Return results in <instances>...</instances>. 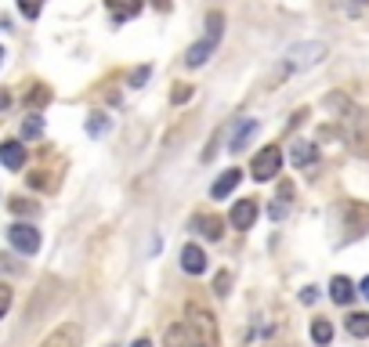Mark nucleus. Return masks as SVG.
<instances>
[{
  "mask_svg": "<svg viewBox=\"0 0 369 347\" xmlns=\"http://www.w3.org/2000/svg\"><path fill=\"white\" fill-rule=\"evenodd\" d=\"M221 29H224V15H221V11H210V15H206V37H203L199 44H192V47H188V55H185V66H188V69H199L203 62L217 51Z\"/></svg>",
  "mask_w": 369,
  "mask_h": 347,
  "instance_id": "f03ea898",
  "label": "nucleus"
},
{
  "mask_svg": "<svg viewBox=\"0 0 369 347\" xmlns=\"http://www.w3.org/2000/svg\"><path fill=\"white\" fill-rule=\"evenodd\" d=\"M149 73H152V66H141V69H134V73H131V87H141V84L149 80Z\"/></svg>",
  "mask_w": 369,
  "mask_h": 347,
  "instance_id": "cd10ccee",
  "label": "nucleus"
},
{
  "mask_svg": "<svg viewBox=\"0 0 369 347\" xmlns=\"http://www.w3.org/2000/svg\"><path fill=\"white\" fill-rule=\"evenodd\" d=\"M8 308H11V286H8V282H0V319L8 315Z\"/></svg>",
  "mask_w": 369,
  "mask_h": 347,
  "instance_id": "a878e982",
  "label": "nucleus"
},
{
  "mask_svg": "<svg viewBox=\"0 0 369 347\" xmlns=\"http://www.w3.org/2000/svg\"><path fill=\"white\" fill-rule=\"evenodd\" d=\"M188 98H192V87H188V84H178V87H174V94H170L174 105H185Z\"/></svg>",
  "mask_w": 369,
  "mask_h": 347,
  "instance_id": "393cba45",
  "label": "nucleus"
},
{
  "mask_svg": "<svg viewBox=\"0 0 369 347\" xmlns=\"http://www.w3.org/2000/svg\"><path fill=\"white\" fill-rule=\"evenodd\" d=\"M323 58H326V44H323V40H304V44L286 47L279 73L290 76V73H300V69H312V66H318Z\"/></svg>",
  "mask_w": 369,
  "mask_h": 347,
  "instance_id": "f257e3e1",
  "label": "nucleus"
},
{
  "mask_svg": "<svg viewBox=\"0 0 369 347\" xmlns=\"http://www.w3.org/2000/svg\"><path fill=\"white\" fill-rule=\"evenodd\" d=\"M228 282H232L228 272H221V275L214 279V293H217V297H228Z\"/></svg>",
  "mask_w": 369,
  "mask_h": 347,
  "instance_id": "bb28decb",
  "label": "nucleus"
},
{
  "mask_svg": "<svg viewBox=\"0 0 369 347\" xmlns=\"http://www.w3.org/2000/svg\"><path fill=\"white\" fill-rule=\"evenodd\" d=\"M348 333H351V337H359V340L369 337V315H366V311H355V315L348 319Z\"/></svg>",
  "mask_w": 369,
  "mask_h": 347,
  "instance_id": "a211bd4d",
  "label": "nucleus"
},
{
  "mask_svg": "<svg viewBox=\"0 0 369 347\" xmlns=\"http://www.w3.org/2000/svg\"><path fill=\"white\" fill-rule=\"evenodd\" d=\"M359 290H362V297H366V301H369V275L362 279V286H359Z\"/></svg>",
  "mask_w": 369,
  "mask_h": 347,
  "instance_id": "72a5a7b5",
  "label": "nucleus"
},
{
  "mask_svg": "<svg viewBox=\"0 0 369 347\" xmlns=\"http://www.w3.org/2000/svg\"><path fill=\"white\" fill-rule=\"evenodd\" d=\"M330 297H333V304H341V308L355 301V286H351V279L336 275V279L330 282Z\"/></svg>",
  "mask_w": 369,
  "mask_h": 347,
  "instance_id": "2eb2a0df",
  "label": "nucleus"
},
{
  "mask_svg": "<svg viewBox=\"0 0 369 347\" xmlns=\"http://www.w3.org/2000/svg\"><path fill=\"white\" fill-rule=\"evenodd\" d=\"M163 344H167V347H210V344H206L188 322H174V326L167 329Z\"/></svg>",
  "mask_w": 369,
  "mask_h": 347,
  "instance_id": "0eeeda50",
  "label": "nucleus"
},
{
  "mask_svg": "<svg viewBox=\"0 0 369 347\" xmlns=\"http://www.w3.org/2000/svg\"><path fill=\"white\" fill-rule=\"evenodd\" d=\"M8 105H11V94H8V91H0V109H8Z\"/></svg>",
  "mask_w": 369,
  "mask_h": 347,
  "instance_id": "2f4dec72",
  "label": "nucleus"
},
{
  "mask_svg": "<svg viewBox=\"0 0 369 347\" xmlns=\"http://www.w3.org/2000/svg\"><path fill=\"white\" fill-rule=\"evenodd\" d=\"M185 315H188V326L196 329V333L210 344V347H217V322H214V315L206 311V308H199V304H188Z\"/></svg>",
  "mask_w": 369,
  "mask_h": 347,
  "instance_id": "20e7f679",
  "label": "nucleus"
},
{
  "mask_svg": "<svg viewBox=\"0 0 369 347\" xmlns=\"http://www.w3.org/2000/svg\"><path fill=\"white\" fill-rule=\"evenodd\" d=\"M44 134V120L40 116H26V123H22V138L26 141H33V138H40Z\"/></svg>",
  "mask_w": 369,
  "mask_h": 347,
  "instance_id": "412c9836",
  "label": "nucleus"
},
{
  "mask_svg": "<svg viewBox=\"0 0 369 347\" xmlns=\"http://www.w3.org/2000/svg\"><path fill=\"white\" fill-rule=\"evenodd\" d=\"M105 131H109V116L94 113V116L87 120V134H91V138H98V134H105Z\"/></svg>",
  "mask_w": 369,
  "mask_h": 347,
  "instance_id": "4be33fe9",
  "label": "nucleus"
},
{
  "mask_svg": "<svg viewBox=\"0 0 369 347\" xmlns=\"http://www.w3.org/2000/svg\"><path fill=\"white\" fill-rule=\"evenodd\" d=\"M253 221H258V199H239L235 207H232V225L239 232H246Z\"/></svg>",
  "mask_w": 369,
  "mask_h": 347,
  "instance_id": "9d476101",
  "label": "nucleus"
},
{
  "mask_svg": "<svg viewBox=\"0 0 369 347\" xmlns=\"http://www.w3.org/2000/svg\"><path fill=\"white\" fill-rule=\"evenodd\" d=\"M181 272H188V275H203L206 272V254H203L196 243H188L181 250Z\"/></svg>",
  "mask_w": 369,
  "mask_h": 347,
  "instance_id": "f8f14e48",
  "label": "nucleus"
},
{
  "mask_svg": "<svg viewBox=\"0 0 369 347\" xmlns=\"http://www.w3.org/2000/svg\"><path fill=\"white\" fill-rule=\"evenodd\" d=\"M196 228L206 235V239H221V235H224V221L217 214H203V217H196Z\"/></svg>",
  "mask_w": 369,
  "mask_h": 347,
  "instance_id": "dca6fc26",
  "label": "nucleus"
},
{
  "mask_svg": "<svg viewBox=\"0 0 369 347\" xmlns=\"http://www.w3.org/2000/svg\"><path fill=\"white\" fill-rule=\"evenodd\" d=\"M279 167H282V149L279 145H264L250 163V178L253 181H271L279 174Z\"/></svg>",
  "mask_w": 369,
  "mask_h": 347,
  "instance_id": "7ed1b4c3",
  "label": "nucleus"
},
{
  "mask_svg": "<svg viewBox=\"0 0 369 347\" xmlns=\"http://www.w3.org/2000/svg\"><path fill=\"white\" fill-rule=\"evenodd\" d=\"M80 344H84V329L76 322H62L58 329H51V333L44 337L40 347H80Z\"/></svg>",
  "mask_w": 369,
  "mask_h": 347,
  "instance_id": "423d86ee",
  "label": "nucleus"
},
{
  "mask_svg": "<svg viewBox=\"0 0 369 347\" xmlns=\"http://www.w3.org/2000/svg\"><path fill=\"white\" fill-rule=\"evenodd\" d=\"M318 160V145L315 141H294L290 145V163L294 167H312Z\"/></svg>",
  "mask_w": 369,
  "mask_h": 347,
  "instance_id": "ddd939ff",
  "label": "nucleus"
},
{
  "mask_svg": "<svg viewBox=\"0 0 369 347\" xmlns=\"http://www.w3.org/2000/svg\"><path fill=\"white\" fill-rule=\"evenodd\" d=\"M47 102H51V87H47V84H37L33 91L26 94V105L29 109H44Z\"/></svg>",
  "mask_w": 369,
  "mask_h": 347,
  "instance_id": "6ab92c4d",
  "label": "nucleus"
},
{
  "mask_svg": "<svg viewBox=\"0 0 369 347\" xmlns=\"http://www.w3.org/2000/svg\"><path fill=\"white\" fill-rule=\"evenodd\" d=\"M366 4H369V0H348V11H351V15H359Z\"/></svg>",
  "mask_w": 369,
  "mask_h": 347,
  "instance_id": "7c9ffc66",
  "label": "nucleus"
},
{
  "mask_svg": "<svg viewBox=\"0 0 369 347\" xmlns=\"http://www.w3.org/2000/svg\"><path fill=\"white\" fill-rule=\"evenodd\" d=\"M131 347H152V344H149V340H145V337H141V340H134V344H131Z\"/></svg>",
  "mask_w": 369,
  "mask_h": 347,
  "instance_id": "f704fd0d",
  "label": "nucleus"
},
{
  "mask_svg": "<svg viewBox=\"0 0 369 347\" xmlns=\"http://www.w3.org/2000/svg\"><path fill=\"white\" fill-rule=\"evenodd\" d=\"M152 4H156L159 11H170V0H152Z\"/></svg>",
  "mask_w": 369,
  "mask_h": 347,
  "instance_id": "473e14b6",
  "label": "nucleus"
},
{
  "mask_svg": "<svg viewBox=\"0 0 369 347\" xmlns=\"http://www.w3.org/2000/svg\"><path fill=\"white\" fill-rule=\"evenodd\" d=\"M268 217H271V221H282V217H286V207H282V203H271V207H268Z\"/></svg>",
  "mask_w": 369,
  "mask_h": 347,
  "instance_id": "c85d7f7f",
  "label": "nucleus"
},
{
  "mask_svg": "<svg viewBox=\"0 0 369 347\" xmlns=\"http://www.w3.org/2000/svg\"><path fill=\"white\" fill-rule=\"evenodd\" d=\"M253 131H258V123H253V120H243V123L235 127V134L228 138V149H232V152H243V149H246V138H250Z\"/></svg>",
  "mask_w": 369,
  "mask_h": 347,
  "instance_id": "f3484780",
  "label": "nucleus"
},
{
  "mask_svg": "<svg viewBox=\"0 0 369 347\" xmlns=\"http://www.w3.org/2000/svg\"><path fill=\"white\" fill-rule=\"evenodd\" d=\"M312 340H315L318 347H326V344L333 340V326H330L326 319H315V322H312Z\"/></svg>",
  "mask_w": 369,
  "mask_h": 347,
  "instance_id": "aec40b11",
  "label": "nucleus"
},
{
  "mask_svg": "<svg viewBox=\"0 0 369 347\" xmlns=\"http://www.w3.org/2000/svg\"><path fill=\"white\" fill-rule=\"evenodd\" d=\"M0 163L8 170H22L26 167V145L22 141H0Z\"/></svg>",
  "mask_w": 369,
  "mask_h": 347,
  "instance_id": "1a4fd4ad",
  "label": "nucleus"
},
{
  "mask_svg": "<svg viewBox=\"0 0 369 347\" xmlns=\"http://www.w3.org/2000/svg\"><path fill=\"white\" fill-rule=\"evenodd\" d=\"M369 232V203H348L344 207V235L348 239H359Z\"/></svg>",
  "mask_w": 369,
  "mask_h": 347,
  "instance_id": "39448f33",
  "label": "nucleus"
},
{
  "mask_svg": "<svg viewBox=\"0 0 369 347\" xmlns=\"http://www.w3.org/2000/svg\"><path fill=\"white\" fill-rule=\"evenodd\" d=\"M315 301H318V290L315 286H308V290L300 293V304H315Z\"/></svg>",
  "mask_w": 369,
  "mask_h": 347,
  "instance_id": "c756f323",
  "label": "nucleus"
},
{
  "mask_svg": "<svg viewBox=\"0 0 369 347\" xmlns=\"http://www.w3.org/2000/svg\"><path fill=\"white\" fill-rule=\"evenodd\" d=\"M19 11L26 15V19H40V11H44V0H19Z\"/></svg>",
  "mask_w": 369,
  "mask_h": 347,
  "instance_id": "5701e85b",
  "label": "nucleus"
},
{
  "mask_svg": "<svg viewBox=\"0 0 369 347\" xmlns=\"http://www.w3.org/2000/svg\"><path fill=\"white\" fill-rule=\"evenodd\" d=\"M8 239H11V246L19 250V254H37L40 250V232L33 225H11Z\"/></svg>",
  "mask_w": 369,
  "mask_h": 347,
  "instance_id": "6e6552de",
  "label": "nucleus"
},
{
  "mask_svg": "<svg viewBox=\"0 0 369 347\" xmlns=\"http://www.w3.org/2000/svg\"><path fill=\"white\" fill-rule=\"evenodd\" d=\"M0 62H4V47H0Z\"/></svg>",
  "mask_w": 369,
  "mask_h": 347,
  "instance_id": "c9c22d12",
  "label": "nucleus"
},
{
  "mask_svg": "<svg viewBox=\"0 0 369 347\" xmlns=\"http://www.w3.org/2000/svg\"><path fill=\"white\" fill-rule=\"evenodd\" d=\"M239 181H243V174H239V170H224V174H221V178L214 181V188H210V196H214V199H224V196H232V192H235V188H239Z\"/></svg>",
  "mask_w": 369,
  "mask_h": 347,
  "instance_id": "4468645a",
  "label": "nucleus"
},
{
  "mask_svg": "<svg viewBox=\"0 0 369 347\" xmlns=\"http://www.w3.org/2000/svg\"><path fill=\"white\" fill-rule=\"evenodd\" d=\"M11 214L29 217V214H37V203H29V199H11Z\"/></svg>",
  "mask_w": 369,
  "mask_h": 347,
  "instance_id": "b1692460",
  "label": "nucleus"
},
{
  "mask_svg": "<svg viewBox=\"0 0 369 347\" xmlns=\"http://www.w3.org/2000/svg\"><path fill=\"white\" fill-rule=\"evenodd\" d=\"M141 4H145V0H105L112 22H131L134 15H141Z\"/></svg>",
  "mask_w": 369,
  "mask_h": 347,
  "instance_id": "9b49d317",
  "label": "nucleus"
}]
</instances>
